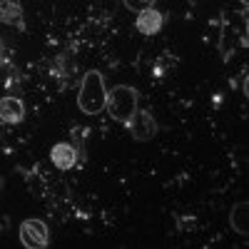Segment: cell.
Listing matches in <instances>:
<instances>
[{"label": "cell", "mask_w": 249, "mask_h": 249, "mask_svg": "<svg viewBox=\"0 0 249 249\" xmlns=\"http://www.w3.org/2000/svg\"><path fill=\"white\" fill-rule=\"evenodd\" d=\"M50 160L57 170H72L75 167V162H77V152L72 144L68 142H57L55 147L50 150Z\"/></svg>", "instance_id": "obj_7"}, {"label": "cell", "mask_w": 249, "mask_h": 249, "mask_svg": "<svg viewBox=\"0 0 249 249\" xmlns=\"http://www.w3.org/2000/svg\"><path fill=\"white\" fill-rule=\"evenodd\" d=\"M107 102V88H105V77L97 70H90L82 75L80 82V92H77V107L85 115H100L105 110Z\"/></svg>", "instance_id": "obj_1"}, {"label": "cell", "mask_w": 249, "mask_h": 249, "mask_svg": "<svg viewBox=\"0 0 249 249\" xmlns=\"http://www.w3.org/2000/svg\"><path fill=\"white\" fill-rule=\"evenodd\" d=\"M20 242L28 249H43L50 242V232L48 224L43 219H25L20 224Z\"/></svg>", "instance_id": "obj_3"}, {"label": "cell", "mask_w": 249, "mask_h": 249, "mask_svg": "<svg viewBox=\"0 0 249 249\" xmlns=\"http://www.w3.org/2000/svg\"><path fill=\"white\" fill-rule=\"evenodd\" d=\"M0 23L23 30L25 28V23H23V5L15 3V0H0Z\"/></svg>", "instance_id": "obj_8"}, {"label": "cell", "mask_w": 249, "mask_h": 249, "mask_svg": "<svg viewBox=\"0 0 249 249\" xmlns=\"http://www.w3.org/2000/svg\"><path fill=\"white\" fill-rule=\"evenodd\" d=\"M124 127L132 132V137L137 142H147V140H152L157 135V122H155V117L147 110H135V115L127 120Z\"/></svg>", "instance_id": "obj_4"}, {"label": "cell", "mask_w": 249, "mask_h": 249, "mask_svg": "<svg viewBox=\"0 0 249 249\" xmlns=\"http://www.w3.org/2000/svg\"><path fill=\"white\" fill-rule=\"evenodd\" d=\"M162 23H164V18L160 10H155L152 5L150 8H144L137 13V20H135V28L140 35H157L162 30Z\"/></svg>", "instance_id": "obj_5"}, {"label": "cell", "mask_w": 249, "mask_h": 249, "mask_svg": "<svg viewBox=\"0 0 249 249\" xmlns=\"http://www.w3.org/2000/svg\"><path fill=\"white\" fill-rule=\"evenodd\" d=\"M249 204L247 202H239L232 207V214H230V224L234 227L237 234H249Z\"/></svg>", "instance_id": "obj_9"}, {"label": "cell", "mask_w": 249, "mask_h": 249, "mask_svg": "<svg viewBox=\"0 0 249 249\" xmlns=\"http://www.w3.org/2000/svg\"><path fill=\"white\" fill-rule=\"evenodd\" d=\"M105 110L110 112L112 120L127 124V120L135 115L137 110V90L130 85H117L115 90L107 92V102H105Z\"/></svg>", "instance_id": "obj_2"}, {"label": "cell", "mask_w": 249, "mask_h": 249, "mask_svg": "<svg viewBox=\"0 0 249 249\" xmlns=\"http://www.w3.org/2000/svg\"><path fill=\"white\" fill-rule=\"evenodd\" d=\"M122 3L127 5L130 10L140 13V10H144V8H150V5H155V0H122Z\"/></svg>", "instance_id": "obj_10"}, {"label": "cell", "mask_w": 249, "mask_h": 249, "mask_svg": "<svg viewBox=\"0 0 249 249\" xmlns=\"http://www.w3.org/2000/svg\"><path fill=\"white\" fill-rule=\"evenodd\" d=\"M25 117V105H23V100H18V97H0V120L8 122V124H18V122H23Z\"/></svg>", "instance_id": "obj_6"}]
</instances>
